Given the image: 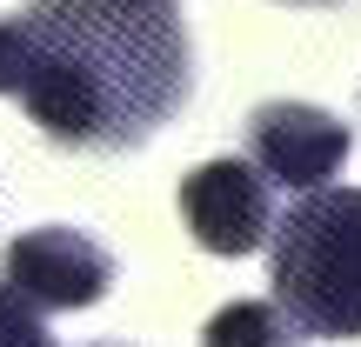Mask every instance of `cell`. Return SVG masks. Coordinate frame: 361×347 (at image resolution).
<instances>
[{"mask_svg":"<svg viewBox=\"0 0 361 347\" xmlns=\"http://www.w3.org/2000/svg\"><path fill=\"white\" fill-rule=\"evenodd\" d=\"M20 107L61 147H141L194 94L174 0H27Z\"/></svg>","mask_w":361,"mask_h":347,"instance_id":"1","label":"cell"},{"mask_svg":"<svg viewBox=\"0 0 361 347\" xmlns=\"http://www.w3.org/2000/svg\"><path fill=\"white\" fill-rule=\"evenodd\" d=\"M268 281L301 334L361 341V187H322L274 220Z\"/></svg>","mask_w":361,"mask_h":347,"instance_id":"2","label":"cell"},{"mask_svg":"<svg viewBox=\"0 0 361 347\" xmlns=\"http://www.w3.org/2000/svg\"><path fill=\"white\" fill-rule=\"evenodd\" d=\"M348 147H355L348 120L322 114V107H308V101H268L247 120V160H255L274 187H295V194H322L328 180L341 174Z\"/></svg>","mask_w":361,"mask_h":347,"instance_id":"3","label":"cell"},{"mask_svg":"<svg viewBox=\"0 0 361 347\" xmlns=\"http://www.w3.org/2000/svg\"><path fill=\"white\" fill-rule=\"evenodd\" d=\"M13 294H27L40 314L47 308H94V301L114 287V260L101 241H87L80 227H34L20 241H7L0 254Z\"/></svg>","mask_w":361,"mask_h":347,"instance_id":"4","label":"cell"},{"mask_svg":"<svg viewBox=\"0 0 361 347\" xmlns=\"http://www.w3.org/2000/svg\"><path fill=\"white\" fill-rule=\"evenodd\" d=\"M180 220L207 254H255L274 234L268 174L255 160H201L194 174H180Z\"/></svg>","mask_w":361,"mask_h":347,"instance_id":"5","label":"cell"},{"mask_svg":"<svg viewBox=\"0 0 361 347\" xmlns=\"http://www.w3.org/2000/svg\"><path fill=\"white\" fill-rule=\"evenodd\" d=\"M201 347H301V321L281 301H234L201 327Z\"/></svg>","mask_w":361,"mask_h":347,"instance_id":"6","label":"cell"},{"mask_svg":"<svg viewBox=\"0 0 361 347\" xmlns=\"http://www.w3.org/2000/svg\"><path fill=\"white\" fill-rule=\"evenodd\" d=\"M0 347H54L40 308H34L27 294H13L7 281H0Z\"/></svg>","mask_w":361,"mask_h":347,"instance_id":"7","label":"cell"},{"mask_svg":"<svg viewBox=\"0 0 361 347\" xmlns=\"http://www.w3.org/2000/svg\"><path fill=\"white\" fill-rule=\"evenodd\" d=\"M27 80V40H20V20H0V94H20Z\"/></svg>","mask_w":361,"mask_h":347,"instance_id":"8","label":"cell"}]
</instances>
